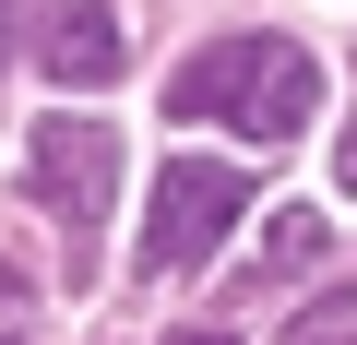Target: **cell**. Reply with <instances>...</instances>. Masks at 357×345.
<instances>
[{"label": "cell", "instance_id": "7", "mask_svg": "<svg viewBox=\"0 0 357 345\" xmlns=\"http://www.w3.org/2000/svg\"><path fill=\"white\" fill-rule=\"evenodd\" d=\"M333 179H345V191H357V131H345V143H333Z\"/></svg>", "mask_w": 357, "mask_h": 345}, {"label": "cell", "instance_id": "6", "mask_svg": "<svg viewBox=\"0 0 357 345\" xmlns=\"http://www.w3.org/2000/svg\"><path fill=\"white\" fill-rule=\"evenodd\" d=\"M286 345H357V298H310L286 321Z\"/></svg>", "mask_w": 357, "mask_h": 345}, {"label": "cell", "instance_id": "3", "mask_svg": "<svg viewBox=\"0 0 357 345\" xmlns=\"http://www.w3.org/2000/svg\"><path fill=\"white\" fill-rule=\"evenodd\" d=\"M24 179H36V203L60 215V227H107V191H119V131H96V119H36V143H24Z\"/></svg>", "mask_w": 357, "mask_h": 345}, {"label": "cell", "instance_id": "4", "mask_svg": "<svg viewBox=\"0 0 357 345\" xmlns=\"http://www.w3.org/2000/svg\"><path fill=\"white\" fill-rule=\"evenodd\" d=\"M48 84H72V95H107L119 72H131V36H119V13H96V0H72V13L48 24Z\"/></svg>", "mask_w": 357, "mask_h": 345}, {"label": "cell", "instance_id": "2", "mask_svg": "<svg viewBox=\"0 0 357 345\" xmlns=\"http://www.w3.org/2000/svg\"><path fill=\"white\" fill-rule=\"evenodd\" d=\"M250 215V179L238 167H215V155H178L167 179H155V203H143V238H131V262L143 274H203L215 262V238Z\"/></svg>", "mask_w": 357, "mask_h": 345}, {"label": "cell", "instance_id": "5", "mask_svg": "<svg viewBox=\"0 0 357 345\" xmlns=\"http://www.w3.org/2000/svg\"><path fill=\"white\" fill-rule=\"evenodd\" d=\"M333 250V227L310 215V203H274V227H262V274H310Z\"/></svg>", "mask_w": 357, "mask_h": 345}, {"label": "cell", "instance_id": "8", "mask_svg": "<svg viewBox=\"0 0 357 345\" xmlns=\"http://www.w3.org/2000/svg\"><path fill=\"white\" fill-rule=\"evenodd\" d=\"M167 345H238V333H167Z\"/></svg>", "mask_w": 357, "mask_h": 345}, {"label": "cell", "instance_id": "1", "mask_svg": "<svg viewBox=\"0 0 357 345\" xmlns=\"http://www.w3.org/2000/svg\"><path fill=\"white\" fill-rule=\"evenodd\" d=\"M167 107L215 119V131H250V143H298L321 119V60L298 36H215L203 60L167 72Z\"/></svg>", "mask_w": 357, "mask_h": 345}, {"label": "cell", "instance_id": "9", "mask_svg": "<svg viewBox=\"0 0 357 345\" xmlns=\"http://www.w3.org/2000/svg\"><path fill=\"white\" fill-rule=\"evenodd\" d=\"M0 60H13V0H0Z\"/></svg>", "mask_w": 357, "mask_h": 345}]
</instances>
